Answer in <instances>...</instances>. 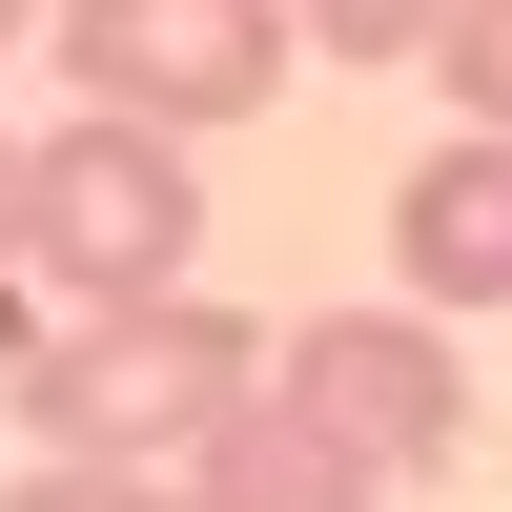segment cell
Instances as JSON below:
<instances>
[{
    "instance_id": "cell-5",
    "label": "cell",
    "mask_w": 512,
    "mask_h": 512,
    "mask_svg": "<svg viewBox=\"0 0 512 512\" xmlns=\"http://www.w3.org/2000/svg\"><path fill=\"white\" fill-rule=\"evenodd\" d=\"M390 287H410L431 328L512 308V144H492V123H451V144L390 185Z\"/></svg>"
},
{
    "instance_id": "cell-8",
    "label": "cell",
    "mask_w": 512,
    "mask_h": 512,
    "mask_svg": "<svg viewBox=\"0 0 512 512\" xmlns=\"http://www.w3.org/2000/svg\"><path fill=\"white\" fill-rule=\"evenodd\" d=\"M431 82H451V123H492V144H512V0H451Z\"/></svg>"
},
{
    "instance_id": "cell-11",
    "label": "cell",
    "mask_w": 512,
    "mask_h": 512,
    "mask_svg": "<svg viewBox=\"0 0 512 512\" xmlns=\"http://www.w3.org/2000/svg\"><path fill=\"white\" fill-rule=\"evenodd\" d=\"M21 21H62V0H0V41H21Z\"/></svg>"
},
{
    "instance_id": "cell-1",
    "label": "cell",
    "mask_w": 512,
    "mask_h": 512,
    "mask_svg": "<svg viewBox=\"0 0 512 512\" xmlns=\"http://www.w3.org/2000/svg\"><path fill=\"white\" fill-rule=\"evenodd\" d=\"M267 349H287V328L205 308V287L62 308V328H21V431H41V451H103V472H185V451L267 390Z\"/></svg>"
},
{
    "instance_id": "cell-2",
    "label": "cell",
    "mask_w": 512,
    "mask_h": 512,
    "mask_svg": "<svg viewBox=\"0 0 512 512\" xmlns=\"http://www.w3.org/2000/svg\"><path fill=\"white\" fill-rule=\"evenodd\" d=\"M21 267L62 287V308L185 287V267H205V164L164 144V123H103V103H82L62 144H21Z\"/></svg>"
},
{
    "instance_id": "cell-3",
    "label": "cell",
    "mask_w": 512,
    "mask_h": 512,
    "mask_svg": "<svg viewBox=\"0 0 512 512\" xmlns=\"http://www.w3.org/2000/svg\"><path fill=\"white\" fill-rule=\"evenodd\" d=\"M41 41H62V82H82L103 123L205 144V123H246V103L287 82V41H308V21H287V0H62Z\"/></svg>"
},
{
    "instance_id": "cell-6",
    "label": "cell",
    "mask_w": 512,
    "mask_h": 512,
    "mask_svg": "<svg viewBox=\"0 0 512 512\" xmlns=\"http://www.w3.org/2000/svg\"><path fill=\"white\" fill-rule=\"evenodd\" d=\"M369 492H390V472H369V451H328L287 390H246L226 431L185 451V512H369Z\"/></svg>"
},
{
    "instance_id": "cell-10",
    "label": "cell",
    "mask_w": 512,
    "mask_h": 512,
    "mask_svg": "<svg viewBox=\"0 0 512 512\" xmlns=\"http://www.w3.org/2000/svg\"><path fill=\"white\" fill-rule=\"evenodd\" d=\"M0 267H21V144H0Z\"/></svg>"
},
{
    "instance_id": "cell-7",
    "label": "cell",
    "mask_w": 512,
    "mask_h": 512,
    "mask_svg": "<svg viewBox=\"0 0 512 512\" xmlns=\"http://www.w3.org/2000/svg\"><path fill=\"white\" fill-rule=\"evenodd\" d=\"M287 21H308V62H431L451 0H287Z\"/></svg>"
},
{
    "instance_id": "cell-9",
    "label": "cell",
    "mask_w": 512,
    "mask_h": 512,
    "mask_svg": "<svg viewBox=\"0 0 512 512\" xmlns=\"http://www.w3.org/2000/svg\"><path fill=\"white\" fill-rule=\"evenodd\" d=\"M0 512H185V472H103V451H41Z\"/></svg>"
},
{
    "instance_id": "cell-4",
    "label": "cell",
    "mask_w": 512,
    "mask_h": 512,
    "mask_svg": "<svg viewBox=\"0 0 512 512\" xmlns=\"http://www.w3.org/2000/svg\"><path fill=\"white\" fill-rule=\"evenodd\" d=\"M267 390L308 410L328 451H369L390 492L472 451V369H451V328H431V308H308V328L267 349Z\"/></svg>"
}]
</instances>
